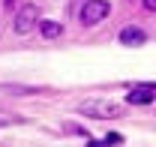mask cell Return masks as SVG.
<instances>
[{
  "mask_svg": "<svg viewBox=\"0 0 156 147\" xmlns=\"http://www.w3.org/2000/svg\"><path fill=\"white\" fill-rule=\"evenodd\" d=\"M81 114H87V117H99V120H114V117H123L120 105H114V102H99V99H87V102L81 105Z\"/></svg>",
  "mask_w": 156,
  "mask_h": 147,
  "instance_id": "1",
  "label": "cell"
},
{
  "mask_svg": "<svg viewBox=\"0 0 156 147\" xmlns=\"http://www.w3.org/2000/svg\"><path fill=\"white\" fill-rule=\"evenodd\" d=\"M153 99H156V87L153 84H141L138 90H129V96H126L129 105H150Z\"/></svg>",
  "mask_w": 156,
  "mask_h": 147,
  "instance_id": "4",
  "label": "cell"
},
{
  "mask_svg": "<svg viewBox=\"0 0 156 147\" xmlns=\"http://www.w3.org/2000/svg\"><path fill=\"white\" fill-rule=\"evenodd\" d=\"M36 15H39V9H36V6H21V9H18V15H15V21H12L15 33H30V30L36 27Z\"/></svg>",
  "mask_w": 156,
  "mask_h": 147,
  "instance_id": "3",
  "label": "cell"
},
{
  "mask_svg": "<svg viewBox=\"0 0 156 147\" xmlns=\"http://www.w3.org/2000/svg\"><path fill=\"white\" fill-rule=\"evenodd\" d=\"M39 33H42V39H57L63 33V24H57V21H39Z\"/></svg>",
  "mask_w": 156,
  "mask_h": 147,
  "instance_id": "6",
  "label": "cell"
},
{
  "mask_svg": "<svg viewBox=\"0 0 156 147\" xmlns=\"http://www.w3.org/2000/svg\"><path fill=\"white\" fill-rule=\"evenodd\" d=\"M3 90H9V93H39V87H21V84H6Z\"/></svg>",
  "mask_w": 156,
  "mask_h": 147,
  "instance_id": "7",
  "label": "cell"
},
{
  "mask_svg": "<svg viewBox=\"0 0 156 147\" xmlns=\"http://www.w3.org/2000/svg\"><path fill=\"white\" fill-rule=\"evenodd\" d=\"M15 3H18V0H6V9H12V6H15Z\"/></svg>",
  "mask_w": 156,
  "mask_h": 147,
  "instance_id": "9",
  "label": "cell"
},
{
  "mask_svg": "<svg viewBox=\"0 0 156 147\" xmlns=\"http://www.w3.org/2000/svg\"><path fill=\"white\" fill-rule=\"evenodd\" d=\"M147 3V9H156V0H144Z\"/></svg>",
  "mask_w": 156,
  "mask_h": 147,
  "instance_id": "8",
  "label": "cell"
},
{
  "mask_svg": "<svg viewBox=\"0 0 156 147\" xmlns=\"http://www.w3.org/2000/svg\"><path fill=\"white\" fill-rule=\"evenodd\" d=\"M111 12V6H108V0H84V6H81V24H87V27H93L99 21L105 18Z\"/></svg>",
  "mask_w": 156,
  "mask_h": 147,
  "instance_id": "2",
  "label": "cell"
},
{
  "mask_svg": "<svg viewBox=\"0 0 156 147\" xmlns=\"http://www.w3.org/2000/svg\"><path fill=\"white\" fill-rule=\"evenodd\" d=\"M120 42H123V45H144V42H147V33H144L141 27H123V30H120Z\"/></svg>",
  "mask_w": 156,
  "mask_h": 147,
  "instance_id": "5",
  "label": "cell"
}]
</instances>
